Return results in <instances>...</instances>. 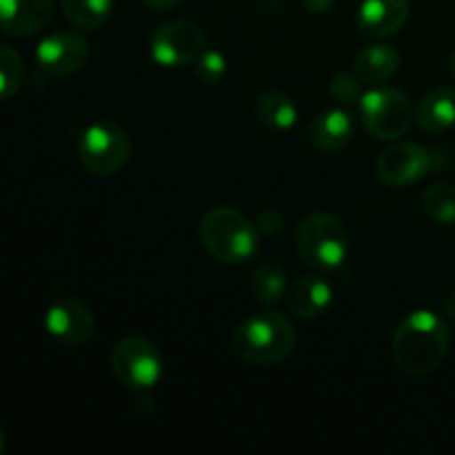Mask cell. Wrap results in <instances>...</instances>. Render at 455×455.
<instances>
[{"label":"cell","instance_id":"83f0119b","mask_svg":"<svg viewBox=\"0 0 455 455\" xmlns=\"http://www.w3.org/2000/svg\"><path fill=\"white\" fill-rule=\"evenodd\" d=\"M444 314H447L451 320H455V293H451V296L444 300Z\"/></svg>","mask_w":455,"mask_h":455},{"label":"cell","instance_id":"4fadbf2b","mask_svg":"<svg viewBox=\"0 0 455 455\" xmlns=\"http://www.w3.org/2000/svg\"><path fill=\"white\" fill-rule=\"evenodd\" d=\"M409 18V0H363L358 29L367 38H389L398 34Z\"/></svg>","mask_w":455,"mask_h":455},{"label":"cell","instance_id":"484cf974","mask_svg":"<svg viewBox=\"0 0 455 455\" xmlns=\"http://www.w3.org/2000/svg\"><path fill=\"white\" fill-rule=\"evenodd\" d=\"M300 3L305 4L307 12L324 13V12H329V9L333 7V3H336V0H300Z\"/></svg>","mask_w":455,"mask_h":455},{"label":"cell","instance_id":"7402d4cb","mask_svg":"<svg viewBox=\"0 0 455 455\" xmlns=\"http://www.w3.org/2000/svg\"><path fill=\"white\" fill-rule=\"evenodd\" d=\"M25 67L16 49L0 43V100H7L20 89Z\"/></svg>","mask_w":455,"mask_h":455},{"label":"cell","instance_id":"cb8c5ba5","mask_svg":"<svg viewBox=\"0 0 455 455\" xmlns=\"http://www.w3.org/2000/svg\"><path fill=\"white\" fill-rule=\"evenodd\" d=\"M363 80L355 74H349V71H340L331 78L329 83V93L336 98L338 102H345V105H351V102H360L364 96Z\"/></svg>","mask_w":455,"mask_h":455},{"label":"cell","instance_id":"7c38bea8","mask_svg":"<svg viewBox=\"0 0 455 455\" xmlns=\"http://www.w3.org/2000/svg\"><path fill=\"white\" fill-rule=\"evenodd\" d=\"M56 0H0V31L12 38H29L47 27Z\"/></svg>","mask_w":455,"mask_h":455},{"label":"cell","instance_id":"2e32d148","mask_svg":"<svg viewBox=\"0 0 455 455\" xmlns=\"http://www.w3.org/2000/svg\"><path fill=\"white\" fill-rule=\"evenodd\" d=\"M398 69H400L398 49L385 43L369 44V47L360 49L358 56H355L354 60V74L358 76L364 84H371V87H378V84L394 78Z\"/></svg>","mask_w":455,"mask_h":455},{"label":"cell","instance_id":"d4e9b609","mask_svg":"<svg viewBox=\"0 0 455 455\" xmlns=\"http://www.w3.org/2000/svg\"><path fill=\"white\" fill-rule=\"evenodd\" d=\"M256 227L262 231V234L275 235V234H278V231H283V227H284L283 213L275 212V209H267V212L260 213V218H258Z\"/></svg>","mask_w":455,"mask_h":455},{"label":"cell","instance_id":"3957f363","mask_svg":"<svg viewBox=\"0 0 455 455\" xmlns=\"http://www.w3.org/2000/svg\"><path fill=\"white\" fill-rule=\"evenodd\" d=\"M200 240L207 253L225 265L251 260L260 247V229L234 207H216L200 220Z\"/></svg>","mask_w":455,"mask_h":455},{"label":"cell","instance_id":"4316f807","mask_svg":"<svg viewBox=\"0 0 455 455\" xmlns=\"http://www.w3.org/2000/svg\"><path fill=\"white\" fill-rule=\"evenodd\" d=\"M142 3L149 9H154V12H169V9L180 4V0H142Z\"/></svg>","mask_w":455,"mask_h":455},{"label":"cell","instance_id":"7a4b0ae2","mask_svg":"<svg viewBox=\"0 0 455 455\" xmlns=\"http://www.w3.org/2000/svg\"><path fill=\"white\" fill-rule=\"evenodd\" d=\"M231 349L244 363L256 367H274L284 363L296 349V327L280 311H262L249 315L235 327Z\"/></svg>","mask_w":455,"mask_h":455},{"label":"cell","instance_id":"d6986e66","mask_svg":"<svg viewBox=\"0 0 455 455\" xmlns=\"http://www.w3.org/2000/svg\"><path fill=\"white\" fill-rule=\"evenodd\" d=\"M62 13L78 29H100L114 12V0H60Z\"/></svg>","mask_w":455,"mask_h":455},{"label":"cell","instance_id":"ac0fdd59","mask_svg":"<svg viewBox=\"0 0 455 455\" xmlns=\"http://www.w3.org/2000/svg\"><path fill=\"white\" fill-rule=\"evenodd\" d=\"M256 116L262 124L275 132H287L296 124L298 107L287 93L265 92L256 102Z\"/></svg>","mask_w":455,"mask_h":455},{"label":"cell","instance_id":"e0dca14e","mask_svg":"<svg viewBox=\"0 0 455 455\" xmlns=\"http://www.w3.org/2000/svg\"><path fill=\"white\" fill-rule=\"evenodd\" d=\"M418 127L427 133H443L455 124V89H431L416 109Z\"/></svg>","mask_w":455,"mask_h":455},{"label":"cell","instance_id":"8992f818","mask_svg":"<svg viewBox=\"0 0 455 455\" xmlns=\"http://www.w3.org/2000/svg\"><path fill=\"white\" fill-rule=\"evenodd\" d=\"M111 369L116 380L127 389L149 391L163 378L164 360L154 342L140 336H129L116 342L111 351Z\"/></svg>","mask_w":455,"mask_h":455},{"label":"cell","instance_id":"52a82bcc","mask_svg":"<svg viewBox=\"0 0 455 455\" xmlns=\"http://www.w3.org/2000/svg\"><path fill=\"white\" fill-rule=\"evenodd\" d=\"M80 163L96 176H111L127 164L132 140L116 123H93L84 129L78 142Z\"/></svg>","mask_w":455,"mask_h":455},{"label":"cell","instance_id":"ba28073f","mask_svg":"<svg viewBox=\"0 0 455 455\" xmlns=\"http://www.w3.org/2000/svg\"><path fill=\"white\" fill-rule=\"evenodd\" d=\"M204 49L207 36L189 20L164 22L151 38V58L167 69L191 65Z\"/></svg>","mask_w":455,"mask_h":455},{"label":"cell","instance_id":"ffe728a7","mask_svg":"<svg viewBox=\"0 0 455 455\" xmlns=\"http://www.w3.org/2000/svg\"><path fill=\"white\" fill-rule=\"evenodd\" d=\"M249 287H251L253 298L258 302H262L267 307L278 305L284 293H287V274L275 262H262L251 274Z\"/></svg>","mask_w":455,"mask_h":455},{"label":"cell","instance_id":"44dd1931","mask_svg":"<svg viewBox=\"0 0 455 455\" xmlns=\"http://www.w3.org/2000/svg\"><path fill=\"white\" fill-rule=\"evenodd\" d=\"M422 212L438 225H455V187L434 185L422 194Z\"/></svg>","mask_w":455,"mask_h":455},{"label":"cell","instance_id":"8fae6325","mask_svg":"<svg viewBox=\"0 0 455 455\" xmlns=\"http://www.w3.org/2000/svg\"><path fill=\"white\" fill-rule=\"evenodd\" d=\"M44 329L62 345L80 347L96 336V318L76 298H60L44 314Z\"/></svg>","mask_w":455,"mask_h":455},{"label":"cell","instance_id":"277c9868","mask_svg":"<svg viewBox=\"0 0 455 455\" xmlns=\"http://www.w3.org/2000/svg\"><path fill=\"white\" fill-rule=\"evenodd\" d=\"M296 247L302 260L320 271L338 269L349 256V234L333 213H311L296 231Z\"/></svg>","mask_w":455,"mask_h":455},{"label":"cell","instance_id":"30bf717a","mask_svg":"<svg viewBox=\"0 0 455 455\" xmlns=\"http://www.w3.org/2000/svg\"><path fill=\"white\" fill-rule=\"evenodd\" d=\"M434 169V156L416 142H394L380 151L376 172L391 187H407L425 178Z\"/></svg>","mask_w":455,"mask_h":455},{"label":"cell","instance_id":"f546056e","mask_svg":"<svg viewBox=\"0 0 455 455\" xmlns=\"http://www.w3.org/2000/svg\"><path fill=\"white\" fill-rule=\"evenodd\" d=\"M4 449H7V443H4V434H3V429H0V453H3Z\"/></svg>","mask_w":455,"mask_h":455},{"label":"cell","instance_id":"f1b7e54d","mask_svg":"<svg viewBox=\"0 0 455 455\" xmlns=\"http://www.w3.org/2000/svg\"><path fill=\"white\" fill-rule=\"evenodd\" d=\"M449 69H451V76H453V80H455V52L451 53V58H449Z\"/></svg>","mask_w":455,"mask_h":455},{"label":"cell","instance_id":"5bb4252c","mask_svg":"<svg viewBox=\"0 0 455 455\" xmlns=\"http://www.w3.org/2000/svg\"><path fill=\"white\" fill-rule=\"evenodd\" d=\"M287 302L291 314L302 320H314L323 315L333 302V289L320 275H302L289 287Z\"/></svg>","mask_w":455,"mask_h":455},{"label":"cell","instance_id":"603a6c76","mask_svg":"<svg viewBox=\"0 0 455 455\" xmlns=\"http://www.w3.org/2000/svg\"><path fill=\"white\" fill-rule=\"evenodd\" d=\"M194 71L200 83L216 84L227 76V58L216 49H204L194 60Z\"/></svg>","mask_w":455,"mask_h":455},{"label":"cell","instance_id":"6da1fadb","mask_svg":"<svg viewBox=\"0 0 455 455\" xmlns=\"http://www.w3.org/2000/svg\"><path fill=\"white\" fill-rule=\"evenodd\" d=\"M449 342H451V331L447 320L434 311L420 309L409 314L398 324L391 354L400 371L409 376H427L447 358Z\"/></svg>","mask_w":455,"mask_h":455},{"label":"cell","instance_id":"9c48e42d","mask_svg":"<svg viewBox=\"0 0 455 455\" xmlns=\"http://www.w3.org/2000/svg\"><path fill=\"white\" fill-rule=\"evenodd\" d=\"M89 60V43L78 31H53L44 36L36 49L38 69L47 78H62L83 69Z\"/></svg>","mask_w":455,"mask_h":455},{"label":"cell","instance_id":"9a60e30c","mask_svg":"<svg viewBox=\"0 0 455 455\" xmlns=\"http://www.w3.org/2000/svg\"><path fill=\"white\" fill-rule=\"evenodd\" d=\"M354 116L345 109H327L309 127V138L314 147L329 151V154L345 149L354 140Z\"/></svg>","mask_w":455,"mask_h":455},{"label":"cell","instance_id":"5b68a950","mask_svg":"<svg viewBox=\"0 0 455 455\" xmlns=\"http://www.w3.org/2000/svg\"><path fill=\"white\" fill-rule=\"evenodd\" d=\"M364 129L378 140H400L413 123V107L400 89L378 87L358 102Z\"/></svg>","mask_w":455,"mask_h":455}]
</instances>
